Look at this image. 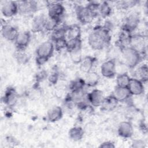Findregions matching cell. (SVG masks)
Segmentation results:
<instances>
[{
    "instance_id": "cell-29",
    "label": "cell",
    "mask_w": 148,
    "mask_h": 148,
    "mask_svg": "<svg viewBox=\"0 0 148 148\" xmlns=\"http://www.w3.org/2000/svg\"><path fill=\"white\" fill-rule=\"evenodd\" d=\"M131 78V77L125 72L118 74L116 76L117 86L120 87H128Z\"/></svg>"
},
{
    "instance_id": "cell-9",
    "label": "cell",
    "mask_w": 148,
    "mask_h": 148,
    "mask_svg": "<svg viewBox=\"0 0 148 148\" xmlns=\"http://www.w3.org/2000/svg\"><path fill=\"white\" fill-rule=\"evenodd\" d=\"M31 37V33L29 31H25L20 32L14 41L17 50L19 51H24L29 45Z\"/></svg>"
},
{
    "instance_id": "cell-27",
    "label": "cell",
    "mask_w": 148,
    "mask_h": 148,
    "mask_svg": "<svg viewBox=\"0 0 148 148\" xmlns=\"http://www.w3.org/2000/svg\"><path fill=\"white\" fill-rule=\"evenodd\" d=\"M86 86V83L84 79L82 78H76L72 80L69 84V89L71 91H76L82 90L84 89V87Z\"/></svg>"
},
{
    "instance_id": "cell-13",
    "label": "cell",
    "mask_w": 148,
    "mask_h": 148,
    "mask_svg": "<svg viewBox=\"0 0 148 148\" xmlns=\"http://www.w3.org/2000/svg\"><path fill=\"white\" fill-rule=\"evenodd\" d=\"M118 135L123 138H130L134 134L132 124L128 121H121L117 128Z\"/></svg>"
},
{
    "instance_id": "cell-2",
    "label": "cell",
    "mask_w": 148,
    "mask_h": 148,
    "mask_svg": "<svg viewBox=\"0 0 148 148\" xmlns=\"http://www.w3.org/2000/svg\"><path fill=\"white\" fill-rule=\"evenodd\" d=\"M122 57L125 65L130 69L135 68L142 60L139 50L134 46H128L121 49Z\"/></svg>"
},
{
    "instance_id": "cell-31",
    "label": "cell",
    "mask_w": 148,
    "mask_h": 148,
    "mask_svg": "<svg viewBox=\"0 0 148 148\" xmlns=\"http://www.w3.org/2000/svg\"><path fill=\"white\" fill-rule=\"evenodd\" d=\"M15 58L17 62L22 65L27 64L29 60V57L27 53H25L23 51L19 50H18V52L16 53Z\"/></svg>"
},
{
    "instance_id": "cell-3",
    "label": "cell",
    "mask_w": 148,
    "mask_h": 148,
    "mask_svg": "<svg viewBox=\"0 0 148 148\" xmlns=\"http://www.w3.org/2000/svg\"><path fill=\"white\" fill-rule=\"evenodd\" d=\"M55 50L52 41H45L40 44L36 49V56L49 60L53 54Z\"/></svg>"
},
{
    "instance_id": "cell-6",
    "label": "cell",
    "mask_w": 148,
    "mask_h": 148,
    "mask_svg": "<svg viewBox=\"0 0 148 148\" xmlns=\"http://www.w3.org/2000/svg\"><path fill=\"white\" fill-rule=\"evenodd\" d=\"M101 73L106 78H113L116 73V64L113 59L107 60L101 66Z\"/></svg>"
},
{
    "instance_id": "cell-25",
    "label": "cell",
    "mask_w": 148,
    "mask_h": 148,
    "mask_svg": "<svg viewBox=\"0 0 148 148\" xmlns=\"http://www.w3.org/2000/svg\"><path fill=\"white\" fill-rule=\"evenodd\" d=\"M66 25H63L60 27H57L56 29H54L53 32H51V39L52 42H54L57 40L65 38L66 32L67 29Z\"/></svg>"
},
{
    "instance_id": "cell-11",
    "label": "cell",
    "mask_w": 148,
    "mask_h": 148,
    "mask_svg": "<svg viewBox=\"0 0 148 148\" xmlns=\"http://www.w3.org/2000/svg\"><path fill=\"white\" fill-rule=\"evenodd\" d=\"M105 98L103 92L99 89H94L87 94L88 102L95 107L100 106Z\"/></svg>"
},
{
    "instance_id": "cell-5",
    "label": "cell",
    "mask_w": 148,
    "mask_h": 148,
    "mask_svg": "<svg viewBox=\"0 0 148 148\" xmlns=\"http://www.w3.org/2000/svg\"><path fill=\"white\" fill-rule=\"evenodd\" d=\"M75 12L77 19L82 24L90 23L94 18V16L86 6H77L75 8Z\"/></svg>"
},
{
    "instance_id": "cell-38",
    "label": "cell",
    "mask_w": 148,
    "mask_h": 148,
    "mask_svg": "<svg viewBox=\"0 0 148 148\" xmlns=\"http://www.w3.org/2000/svg\"><path fill=\"white\" fill-rule=\"evenodd\" d=\"M145 142L140 139H135L132 141L131 147L133 148H143L145 146Z\"/></svg>"
},
{
    "instance_id": "cell-34",
    "label": "cell",
    "mask_w": 148,
    "mask_h": 148,
    "mask_svg": "<svg viewBox=\"0 0 148 148\" xmlns=\"http://www.w3.org/2000/svg\"><path fill=\"white\" fill-rule=\"evenodd\" d=\"M69 53L71 54V60L73 61V62L76 64H79L83 58L81 54V50L74 51Z\"/></svg>"
},
{
    "instance_id": "cell-8",
    "label": "cell",
    "mask_w": 148,
    "mask_h": 148,
    "mask_svg": "<svg viewBox=\"0 0 148 148\" xmlns=\"http://www.w3.org/2000/svg\"><path fill=\"white\" fill-rule=\"evenodd\" d=\"M1 13L5 17H12L18 13L17 2L6 1L1 5Z\"/></svg>"
},
{
    "instance_id": "cell-37",
    "label": "cell",
    "mask_w": 148,
    "mask_h": 148,
    "mask_svg": "<svg viewBox=\"0 0 148 148\" xmlns=\"http://www.w3.org/2000/svg\"><path fill=\"white\" fill-rule=\"evenodd\" d=\"M138 3V1H123L119 2V3L118 5L121 8L124 9H127L135 6Z\"/></svg>"
},
{
    "instance_id": "cell-17",
    "label": "cell",
    "mask_w": 148,
    "mask_h": 148,
    "mask_svg": "<svg viewBox=\"0 0 148 148\" xmlns=\"http://www.w3.org/2000/svg\"><path fill=\"white\" fill-rule=\"evenodd\" d=\"M62 116V109L59 106H54L47 111L46 119L49 122L54 123L61 120Z\"/></svg>"
},
{
    "instance_id": "cell-40",
    "label": "cell",
    "mask_w": 148,
    "mask_h": 148,
    "mask_svg": "<svg viewBox=\"0 0 148 148\" xmlns=\"http://www.w3.org/2000/svg\"><path fill=\"white\" fill-rule=\"evenodd\" d=\"M49 60L42 58V57H36V58H35V61H36V64L38 66H42L43 65H44L45 63H46Z\"/></svg>"
},
{
    "instance_id": "cell-36",
    "label": "cell",
    "mask_w": 148,
    "mask_h": 148,
    "mask_svg": "<svg viewBox=\"0 0 148 148\" xmlns=\"http://www.w3.org/2000/svg\"><path fill=\"white\" fill-rule=\"evenodd\" d=\"M49 74L47 73V71L42 69L39 72H38L35 75V80L36 83H39L41 82L44 81L46 79H47Z\"/></svg>"
},
{
    "instance_id": "cell-21",
    "label": "cell",
    "mask_w": 148,
    "mask_h": 148,
    "mask_svg": "<svg viewBox=\"0 0 148 148\" xmlns=\"http://www.w3.org/2000/svg\"><path fill=\"white\" fill-rule=\"evenodd\" d=\"M117 100L113 95L105 97L101 105V109L105 111H112L115 109L118 104Z\"/></svg>"
},
{
    "instance_id": "cell-20",
    "label": "cell",
    "mask_w": 148,
    "mask_h": 148,
    "mask_svg": "<svg viewBox=\"0 0 148 148\" xmlns=\"http://www.w3.org/2000/svg\"><path fill=\"white\" fill-rule=\"evenodd\" d=\"M81 36V29L79 25L72 24L67 27L65 38L66 40L79 39Z\"/></svg>"
},
{
    "instance_id": "cell-28",
    "label": "cell",
    "mask_w": 148,
    "mask_h": 148,
    "mask_svg": "<svg viewBox=\"0 0 148 148\" xmlns=\"http://www.w3.org/2000/svg\"><path fill=\"white\" fill-rule=\"evenodd\" d=\"M112 13V8L109 3L106 1H103L100 3L98 14L102 17L106 18L109 16Z\"/></svg>"
},
{
    "instance_id": "cell-39",
    "label": "cell",
    "mask_w": 148,
    "mask_h": 148,
    "mask_svg": "<svg viewBox=\"0 0 148 148\" xmlns=\"http://www.w3.org/2000/svg\"><path fill=\"white\" fill-rule=\"evenodd\" d=\"M99 147L100 148H114L115 145L114 143L112 141H105L100 144L99 146Z\"/></svg>"
},
{
    "instance_id": "cell-30",
    "label": "cell",
    "mask_w": 148,
    "mask_h": 148,
    "mask_svg": "<svg viewBox=\"0 0 148 148\" xmlns=\"http://www.w3.org/2000/svg\"><path fill=\"white\" fill-rule=\"evenodd\" d=\"M60 22V19L52 18L50 17H47L45 30L49 32H53L58 27Z\"/></svg>"
},
{
    "instance_id": "cell-35",
    "label": "cell",
    "mask_w": 148,
    "mask_h": 148,
    "mask_svg": "<svg viewBox=\"0 0 148 148\" xmlns=\"http://www.w3.org/2000/svg\"><path fill=\"white\" fill-rule=\"evenodd\" d=\"M59 79V73L57 69H54L50 73L47 79L49 82L51 84H55L57 83Z\"/></svg>"
},
{
    "instance_id": "cell-23",
    "label": "cell",
    "mask_w": 148,
    "mask_h": 148,
    "mask_svg": "<svg viewBox=\"0 0 148 148\" xmlns=\"http://www.w3.org/2000/svg\"><path fill=\"white\" fill-rule=\"evenodd\" d=\"M69 138L73 141L77 142L82 139L84 136V131L81 127L76 126L72 127L68 132Z\"/></svg>"
},
{
    "instance_id": "cell-19",
    "label": "cell",
    "mask_w": 148,
    "mask_h": 148,
    "mask_svg": "<svg viewBox=\"0 0 148 148\" xmlns=\"http://www.w3.org/2000/svg\"><path fill=\"white\" fill-rule=\"evenodd\" d=\"M96 61V58L91 56H87L83 57L79 64V68L80 71L85 73L91 71V69L93 68Z\"/></svg>"
},
{
    "instance_id": "cell-24",
    "label": "cell",
    "mask_w": 148,
    "mask_h": 148,
    "mask_svg": "<svg viewBox=\"0 0 148 148\" xmlns=\"http://www.w3.org/2000/svg\"><path fill=\"white\" fill-rule=\"evenodd\" d=\"M136 79L141 81L143 83H147L148 80V67L146 64H143L139 66L135 71Z\"/></svg>"
},
{
    "instance_id": "cell-33",
    "label": "cell",
    "mask_w": 148,
    "mask_h": 148,
    "mask_svg": "<svg viewBox=\"0 0 148 148\" xmlns=\"http://www.w3.org/2000/svg\"><path fill=\"white\" fill-rule=\"evenodd\" d=\"M53 42L54 43L55 50H56L57 51H61L64 49H66L67 43V40L66 39V38L60 39Z\"/></svg>"
},
{
    "instance_id": "cell-14",
    "label": "cell",
    "mask_w": 148,
    "mask_h": 148,
    "mask_svg": "<svg viewBox=\"0 0 148 148\" xmlns=\"http://www.w3.org/2000/svg\"><path fill=\"white\" fill-rule=\"evenodd\" d=\"M127 87L131 95H140L143 94L145 91L143 83L135 77L131 78Z\"/></svg>"
},
{
    "instance_id": "cell-16",
    "label": "cell",
    "mask_w": 148,
    "mask_h": 148,
    "mask_svg": "<svg viewBox=\"0 0 148 148\" xmlns=\"http://www.w3.org/2000/svg\"><path fill=\"white\" fill-rule=\"evenodd\" d=\"M112 95L118 102L125 101L131 96L127 87H120L117 86L114 88Z\"/></svg>"
},
{
    "instance_id": "cell-12",
    "label": "cell",
    "mask_w": 148,
    "mask_h": 148,
    "mask_svg": "<svg viewBox=\"0 0 148 148\" xmlns=\"http://www.w3.org/2000/svg\"><path fill=\"white\" fill-rule=\"evenodd\" d=\"M18 99V94L13 87H9L6 89L2 98L3 103L9 107L14 106Z\"/></svg>"
},
{
    "instance_id": "cell-32",
    "label": "cell",
    "mask_w": 148,
    "mask_h": 148,
    "mask_svg": "<svg viewBox=\"0 0 148 148\" xmlns=\"http://www.w3.org/2000/svg\"><path fill=\"white\" fill-rule=\"evenodd\" d=\"M99 5H100V3L98 2L91 1V2H89L88 3L86 6L87 8V9L90 10V12L92 13V14L95 17L99 14L98 10H99Z\"/></svg>"
},
{
    "instance_id": "cell-15",
    "label": "cell",
    "mask_w": 148,
    "mask_h": 148,
    "mask_svg": "<svg viewBox=\"0 0 148 148\" xmlns=\"http://www.w3.org/2000/svg\"><path fill=\"white\" fill-rule=\"evenodd\" d=\"M1 33L3 38L9 41H14L19 32L15 27L6 24L2 26Z\"/></svg>"
},
{
    "instance_id": "cell-7",
    "label": "cell",
    "mask_w": 148,
    "mask_h": 148,
    "mask_svg": "<svg viewBox=\"0 0 148 148\" xmlns=\"http://www.w3.org/2000/svg\"><path fill=\"white\" fill-rule=\"evenodd\" d=\"M48 17L52 18L61 19L65 12V8L59 2H53L47 5Z\"/></svg>"
},
{
    "instance_id": "cell-1",
    "label": "cell",
    "mask_w": 148,
    "mask_h": 148,
    "mask_svg": "<svg viewBox=\"0 0 148 148\" xmlns=\"http://www.w3.org/2000/svg\"><path fill=\"white\" fill-rule=\"evenodd\" d=\"M111 40L110 31L103 26L97 27L88 36V43L90 47L95 50H102L109 44Z\"/></svg>"
},
{
    "instance_id": "cell-18",
    "label": "cell",
    "mask_w": 148,
    "mask_h": 148,
    "mask_svg": "<svg viewBox=\"0 0 148 148\" xmlns=\"http://www.w3.org/2000/svg\"><path fill=\"white\" fill-rule=\"evenodd\" d=\"M47 17L43 14L36 16L32 22V31L34 32H40L45 30Z\"/></svg>"
},
{
    "instance_id": "cell-22",
    "label": "cell",
    "mask_w": 148,
    "mask_h": 148,
    "mask_svg": "<svg viewBox=\"0 0 148 148\" xmlns=\"http://www.w3.org/2000/svg\"><path fill=\"white\" fill-rule=\"evenodd\" d=\"M86 74L84 79L86 86L90 87H94L98 85L100 80V76L98 73L91 71Z\"/></svg>"
},
{
    "instance_id": "cell-26",
    "label": "cell",
    "mask_w": 148,
    "mask_h": 148,
    "mask_svg": "<svg viewBox=\"0 0 148 148\" xmlns=\"http://www.w3.org/2000/svg\"><path fill=\"white\" fill-rule=\"evenodd\" d=\"M82 48V40L79 39H73L67 40L66 50L69 52L80 50Z\"/></svg>"
},
{
    "instance_id": "cell-4",
    "label": "cell",
    "mask_w": 148,
    "mask_h": 148,
    "mask_svg": "<svg viewBox=\"0 0 148 148\" xmlns=\"http://www.w3.org/2000/svg\"><path fill=\"white\" fill-rule=\"evenodd\" d=\"M140 23L139 16L136 13H132L125 18L122 27V30L131 33L138 27Z\"/></svg>"
},
{
    "instance_id": "cell-10",
    "label": "cell",
    "mask_w": 148,
    "mask_h": 148,
    "mask_svg": "<svg viewBox=\"0 0 148 148\" xmlns=\"http://www.w3.org/2000/svg\"><path fill=\"white\" fill-rule=\"evenodd\" d=\"M18 13L22 14H29L38 10V2L35 1H23L17 2Z\"/></svg>"
}]
</instances>
